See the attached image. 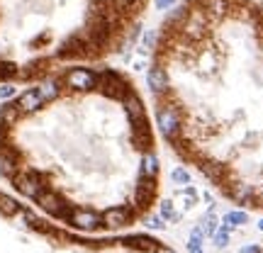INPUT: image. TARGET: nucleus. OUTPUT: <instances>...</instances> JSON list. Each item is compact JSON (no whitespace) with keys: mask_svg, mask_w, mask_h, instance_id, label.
<instances>
[{"mask_svg":"<svg viewBox=\"0 0 263 253\" xmlns=\"http://www.w3.org/2000/svg\"><path fill=\"white\" fill-rule=\"evenodd\" d=\"M200 231H202V236H215V231H217V219L215 217L212 215L205 217L202 224H200Z\"/></svg>","mask_w":263,"mask_h":253,"instance_id":"obj_23","label":"nucleus"},{"mask_svg":"<svg viewBox=\"0 0 263 253\" xmlns=\"http://www.w3.org/2000/svg\"><path fill=\"white\" fill-rule=\"evenodd\" d=\"M20 117H22V112H20V107L15 105V100L3 103V107H0V127L10 129L15 122H20Z\"/></svg>","mask_w":263,"mask_h":253,"instance_id":"obj_14","label":"nucleus"},{"mask_svg":"<svg viewBox=\"0 0 263 253\" xmlns=\"http://www.w3.org/2000/svg\"><path fill=\"white\" fill-rule=\"evenodd\" d=\"M37 205L42 207L47 215L57 217V219H68V215H71V205H68L59 192H54V190H49V188H44L39 192Z\"/></svg>","mask_w":263,"mask_h":253,"instance_id":"obj_4","label":"nucleus"},{"mask_svg":"<svg viewBox=\"0 0 263 253\" xmlns=\"http://www.w3.org/2000/svg\"><path fill=\"white\" fill-rule=\"evenodd\" d=\"M154 190H156V180L141 178L137 183V188H134V205H137V209H141V212L149 209L151 200H154Z\"/></svg>","mask_w":263,"mask_h":253,"instance_id":"obj_9","label":"nucleus"},{"mask_svg":"<svg viewBox=\"0 0 263 253\" xmlns=\"http://www.w3.org/2000/svg\"><path fill=\"white\" fill-rule=\"evenodd\" d=\"M15 95H17V88L12 83H0V100H3V103H10Z\"/></svg>","mask_w":263,"mask_h":253,"instance_id":"obj_24","label":"nucleus"},{"mask_svg":"<svg viewBox=\"0 0 263 253\" xmlns=\"http://www.w3.org/2000/svg\"><path fill=\"white\" fill-rule=\"evenodd\" d=\"M20 202L15 200V197H10L5 195V192H0V215H5V217H17L20 215Z\"/></svg>","mask_w":263,"mask_h":253,"instance_id":"obj_17","label":"nucleus"},{"mask_svg":"<svg viewBox=\"0 0 263 253\" xmlns=\"http://www.w3.org/2000/svg\"><path fill=\"white\" fill-rule=\"evenodd\" d=\"M173 0H159V8H166V5H171Z\"/></svg>","mask_w":263,"mask_h":253,"instance_id":"obj_29","label":"nucleus"},{"mask_svg":"<svg viewBox=\"0 0 263 253\" xmlns=\"http://www.w3.org/2000/svg\"><path fill=\"white\" fill-rule=\"evenodd\" d=\"M61 88H64L61 78H51V81H44V83L39 85L37 93H39V98H42V103L47 105V103L57 100L59 95H61Z\"/></svg>","mask_w":263,"mask_h":253,"instance_id":"obj_13","label":"nucleus"},{"mask_svg":"<svg viewBox=\"0 0 263 253\" xmlns=\"http://www.w3.org/2000/svg\"><path fill=\"white\" fill-rule=\"evenodd\" d=\"M12 185H15V190L20 195L29 197V200H37L39 192L47 188V180H44V176L39 170H22V173H17L12 178Z\"/></svg>","mask_w":263,"mask_h":253,"instance_id":"obj_3","label":"nucleus"},{"mask_svg":"<svg viewBox=\"0 0 263 253\" xmlns=\"http://www.w3.org/2000/svg\"><path fill=\"white\" fill-rule=\"evenodd\" d=\"M66 222L73 226V229H78V231H93L98 226H103L100 215L93 212V209H71V215H68Z\"/></svg>","mask_w":263,"mask_h":253,"instance_id":"obj_6","label":"nucleus"},{"mask_svg":"<svg viewBox=\"0 0 263 253\" xmlns=\"http://www.w3.org/2000/svg\"><path fill=\"white\" fill-rule=\"evenodd\" d=\"M159 217L163 219V222H178V219H180V215L176 212V205H173L171 200H163V202H161Z\"/></svg>","mask_w":263,"mask_h":253,"instance_id":"obj_19","label":"nucleus"},{"mask_svg":"<svg viewBox=\"0 0 263 253\" xmlns=\"http://www.w3.org/2000/svg\"><path fill=\"white\" fill-rule=\"evenodd\" d=\"M171 180H173V183H178V185H188L190 183V170L183 168V166H178V168L171 170Z\"/></svg>","mask_w":263,"mask_h":253,"instance_id":"obj_22","label":"nucleus"},{"mask_svg":"<svg viewBox=\"0 0 263 253\" xmlns=\"http://www.w3.org/2000/svg\"><path fill=\"white\" fill-rule=\"evenodd\" d=\"M122 103H124V112H127V120H129L132 127L146 122V110H144V103H141V98L134 93V90H129V95L124 98Z\"/></svg>","mask_w":263,"mask_h":253,"instance_id":"obj_8","label":"nucleus"},{"mask_svg":"<svg viewBox=\"0 0 263 253\" xmlns=\"http://www.w3.org/2000/svg\"><path fill=\"white\" fill-rule=\"evenodd\" d=\"M146 83H149L151 93L156 95V98H163V95L168 93V85H171V78H168L166 66H163V64H154V66H151L149 73H146Z\"/></svg>","mask_w":263,"mask_h":253,"instance_id":"obj_7","label":"nucleus"},{"mask_svg":"<svg viewBox=\"0 0 263 253\" xmlns=\"http://www.w3.org/2000/svg\"><path fill=\"white\" fill-rule=\"evenodd\" d=\"M98 90L105 98H112V100H124L132 90V83H127V78L122 73H117L115 68H100L98 71Z\"/></svg>","mask_w":263,"mask_h":253,"instance_id":"obj_1","label":"nucleus"},{"mask_svg":"<svg viewBox=\"0 0 263 253\" xmlns=\"http://www.w3.org/2000/svg\"><path fill=\"white\" fill-rule=\"evenodd\" d=\"M98 71L93 68H85V66H73V68H68L61 78V83L64 88L68 90H73V93H93L98 90Z\"/></svg>","mask_w":263,"mask_h":253,"instance_id":"obj_2","label":"nucleus"},{"mask_svg":"<svg viewBox=\"0 0 263 253\" xmlns=\"http://www.w3.org/2000/svg\"><path fill=\"white\" fill-rule=\"evenodd\" d=\"M241 253H263V251H261V246L249 244V246H244V248H241Z\"/></svg>","mask_w":263,"mask_h":253,"instance_id":"obj_27","label":"nucleus"},{"mask_svg":"<svg viewBox=\"0 0 263 253\" xmlns=\"http://www.w3.org/2000/svg\"><path fill=\"white\" fill-rule=\"evenodd\" d=\"M258 231H263V219H258Z\"/></svg>","mask_w":263,"mask_h":253,"instance_id":"obj_30","label":"nucleus"},{"mask_svg":"<svg viewBox=\"0 0 263 253\" xmlns=\"http://www.w3.org/2000/svg\"><path fill=\"white\" fill-rule=\"evenodd\" d=\"M17 68L20 66L15 61H8V59H0V83H12L17 78Z\"/></svg>","mask_w":263,"mask_h":253,"instance_id":"obj_18","label":"nucleus"},{"mask_svg":"<svg viewBox=\"0 0 263 253\" xmlns=\"http://www.w3.org/2000/svg\"><path fill=\"white\" fill-rule=\"evenodd\" d=\"M124 244L129 248H137V251H156L159 248V241L151 239V236H129Z\"/></svg>","mask_w":263,"mask_h":253,"instance_id":"obj_16","label":"nucleus"},{"mask_svg":"<svg viewBox=\"0 0 263 253\" xmlns=\"http://www.w3.org/2000/svg\"><path fill=\"white\" fill-rule=\"evenodd\" d=\"M156 253H176L173 248H168V246H161L159 244V248H156Z\"/></svg>","mask_w":263,"mask_h":253,"instance_id":"obj_28","label":"nucleus"},{"mask_svg":"<svg viewBox=\"0 0 263 253\" xmlns=\"http://www.w3.org/2000/svg\"><path fill=\"white\" fill-rule=\"evenodd\" d=\"M132 146L141 153H149L151 146H154V134L149 129V122L144 124H137V127H132Z\"/></svg>","mask_w":263,"mask_h":253,"instance_id":"obj_11","label":"nucleus"},{"mask_svg":"<svg viewBox=\"0 0 263 253\" xmlns=\"http://www.w3.org/2000/svg\"><path fill=\"white\" fill-rule=\"evenodd\" d=\"M146 226H149V229H154V231H161V229H166V222H163L159 215H154V217H149V219H146Z\"/></svg>","mask_w":263,"mask_h":253,"instance_id":"obj_26","label":"nucleus"},{"mask_svg":"<svg viewBox=\"0 0 263 253\" xmlns=\"http://www.w3.org/2000/svg\"><path fill=\"white\" fill-rule=\"evenodd\" d=\"M202 239H205V236H202V231H200V226H197V229H193V234L188 236V251L190 253H202Z\"/></svg>","mask_w":263,"mask_h":253,"instance_id":"obj_21","label":"nucleus"},{"mask_svg":"<svg viewBox=\"0 0 263 253\" xmlns=\"http://www.w3.org/2000/svg\"><path fill=\"white\" fill-rule=\"evenodd\" d=\"M100 219H103V226H107V229H122L129 224L132 212L127 207H110L107 212H103Z\"/></svg>","mask_w":263,"mask_h":253,"instance_id":"obj_12","label":"nucleus"},{"mask_svg":"<svg viewBox=\"0 0 263 253\" xmlns=\"http://www.w3.org/2000/svg\"><path fill=\"white\" fill-rule=\"evenodd\" d=\"M156 124H159L161 134L168 141H173L180 134V114L173 105H161L156 110Z\"/></svg>","mask_w":263,"mask_h":253,"instance_id":"obj_5","label":"nucleus"},{"mask_svg":"<svg viewBox=\"0 0 263 253\" xmlns=\"http://www.w3.org/2000/svg\"><path fill=\"white\" fill-rule=\"evenodd\" d=\"M156 176H159V159L149 151V153L141 156V178L156 180Z\"/></svg>","mask_w":263,"mask_h":253,"instance_id":"obj_15","label":"nucleus"},{"mask_svg":"<svg viewBox=\"0 0 263 253\" xmlns=\"http://www.w3.org/2000/svg\"><path fill=\"white\" fill-rule=\"evenodd\" d=\"M215 246H217V248H224V246H229V229H227L224 224H222V229H217V231H215Z\"/></svg>","mask_w":263,"mask_h":253,"instance_id":"obj_25","label":"nucleus"},{"mask_svg":"<svg viewBox=\"0 0 263 253\" xmlns=\"http://www.w3.org/2000/svg\"><path fill=\"white\" fill-rule=\"evenodd\" d=\"M249 222V215L246 212H227L224 215V226L227 229H234V226H241Z\"/></svg>","mask_w":263,"mask_h":253,"instance_id":"obj_20","label":"nucleus"},{"mask_svg":"<svg viewBox=\"0 0 263 253\" xmlns=\"http://www.w3.org/2000/svg\"><path fill=\"white\" fill-rule=\"evenodd\" d=\"M15 105L20 107L22 114H34L44 107V103H42V98H39V93H37V88H29L25 93H20L17 98H15Z\"/></svg>","mask_w":263,"mask_h":253,"instance_id":"obj_10","label":"nucleus"}]
</instances>
